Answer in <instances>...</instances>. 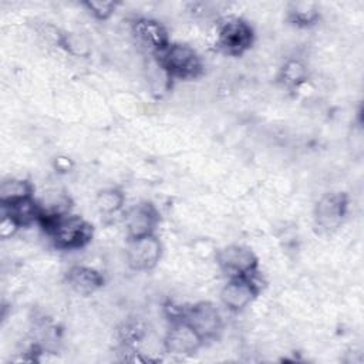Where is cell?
<instances>
[{"label": "cell", "mask_w": 364, "mask_h": 364, "mask_svg": "<svg viewBox=\"0 0 364 364\" xmlns=\"http://www.w3.org/2000/svg\"><path fill=\"white\" fill-rule=\"evenodd\" d=\"M1 208L4 209V213L9 215L20 228L28 226L34 222H38L40 219V206L38 202L33 199V196Z\"/></svg>", "instance_id": "cell-13"}, {"label": "cell", "mask_w": 364, "mask_h": 364, "mask_svg": "<svg viewBox=\"0 0 364 364\" xmlns=\"http://www.w3.org/2000/svg\"><path fill=\"white\" fill-rule=\"evenodd\" d=\"M122 203H124L122 192L114 188L101 191L95 199V205L98 210L102 213H114L122 208Z\"/></svg>", "instance_id": "cell-15"}, {"label": "cell", "mask_w": 364, "mask_h": 364, "mask_svg": "<svg viewBox=\"0 0 364 364\" xmlns=\"http://www.w3.org/2000/svg\"><path fill=\"white\" fill-rule=\"evenodd\" d=\"M216 262L220 270L229 277H249L253 276L257 267V257L255 253L240 245H229L216 253Z\"/></svg>", "instance_id": "cell-4"}, {"label": "cell", "mask_w": 364, "mask_h": 364, "mask_svg": "<svg viewBox=\"0 0 364 364\" xmlns=\"http://www.w3.org/2000/svg\"><path fill=\"white\" fill-rule=\"evenodd\" d=\"M289 17L296 26H310L318 18V11L313 3H296L289 10Z\"/></svg>", "instance_id": "cell-16"}, {"label": "cell", "mask_w": 364, "mask_h": 364, "mask_svg": "<svg viewBox=\"0 0 364 364\" xmlns=\"http://www.w3.org/2000/svg\"><path fill=\"white\" fill-rule=\"evenodd\" d=\"M202 343V337L183 318L176 320L165 337L166 351L175 355L195 354Z\"/></svg>", "instance_id": "cell-8"}, {"label": "cell", "mask_w": 364, "mask_h": 364, "mask_svg": "<svg viewBox=\"0 0 364 364\" xmlns=\"http://www.w3.org/2000/svg\"><path fill=\"white\" fill-rule=\"evenodd\" d=\"M161 253L162 246L155 235L129 239L127 246V262L134 270H151L159 262Z\"/></svg>", "instance_id": "cell-5"}, {"label": "cell", "mask_w": 364, "mask_h": 364, "mask_svg": "<svg viewBox=\"0 0 364 364\" xmlns=\"http://www.w3.org/2000/svg\"><path fill=\"white\" fill-rule=\"evenodd\" d=\"M124 222L128 232V237L136 239L154 235V230L159 222V213L152 203L141 202L125 212Z\"/></svg>", "instance_id": "cell-7"}, {"label": "cell", "mask_w": 364, "mask_h": 364, "mask_svg": "<svg viewBox=\"0 0 364 364\" xmlns=\"http://www.w3.org/2000/svg\"><path fill=\"white\" fill-rule=\"evenodd\" d=\"M259 293L257 284L249 277H235L230 279L220 291L222 303L232 311L243 310L249 306Z\"/></svg>", "instance_id": "cell-9"}, {"label": "cell", "mask_w": 364, "mask_h": 364, "mask_svg": "<svg viewBox=\"0 0 364 364\" xmlns=\"http://www.w3.org/2000/svg\"><path fill=\"white\" fill-rule=\"evenodd\" d=\"M84 6L92 16H95L100 20L108 18L117 9L115 1H85Z\"/></svg>", "instance_id": "cell-18"}, {"label": "cell", "mask_w": 364, "mask_h": 364, "mask_svg": "<svg viewBox=\"0 0 364 364\" xmlns=\"http://www.w3.org/2000/svg\"><path fill=\"white\" fill-rule=\"evenodd\" d=\"M132 33L136 37V40L149 50H152L154 54L165 48L171 43L165 27L159 21L152 18H136L132 23Z\"/></svg>", "instance_id": "cell-11"}, {"label": "cell", "mask_w": 364, "mask_h": 364, "mask_svg": "<svg viewBox=\"0 0 364 364\" xmlns=\"http://www.w3.org/2000/svg\"><path fill=\"white\" fill-rule=\"evenodd\" d=\"M182 318L202 337V340H209L216 337L222 330V317L219 310L208 301L198 303L189 307Z\"/></svg>", "instance_id": "cell-6"}, {"label": "cell", "mask_w": 364, "mask_h": 364, "mask_svg": "<svg viewBox=\"0 0 364 364\" xmlns=\"http://www.w3.org/2000/svg\"><path fill=\"white\" fill-rule=\"evenodd\" d=\"M280 80L286 87H297L306 80V68L304 65L297 60L287 61L282 71H280Z\"/></svg>", "instance_id": "cell-17"}, {"label": "cell", "mask_w": 364, "mask_h": 364, "mask_svg": "<svg viewBox=\"0 0 364 364\" xmlns=\"http://www.w3.org/2000/svg\"><path fill=\"white\" fill-rule=\"evenodd\" d=\"M67 282L74 291L87 296L100 289L104 279L95 269L87 266H73L67 273Z\"/></svg>", "instance_id": "cell-12"}, {"label": "cell", "mask_w": 364, "mask_h": 364, "mask_svg": "<svg viewBox=\"0 0 364 364\" xmlns=\"http://www.w3.org/2000/svg\"><path fill=\"white\" fill-rule=\"evenodd\" d=\"M159 68L168 78L191 80L202 73V61L198 53L179 43H169L165 48L155 53Z\"/></svg>", "instance_id": "cell-1"}, {"label": "cell", "mask_w": 364, "mask_h": 364, "mask_svg": "<svg viewBox=\"0 0 364 364\" xmlns=\"http://www.w3.org/2000/svg\"><path fill=\"white\" fill-rule=\"evenodd\" d=\"M253 28L249 23L239 17H229L218 31V46L230 55H240L250 48L253 43Z\"/></svg>", "instance_id": "cell-3"}, {"label": "cell", "mask_w": 364, "mask_h": 364, "mask_svg": "<svg viewBox=\"0 0 364 364\" xmlns=\"http://www.w3.org/2000/svg\"><path fill=\"white\" fill-rule=\"evenodd\" d=\"M54 245L60 249L84 247L92 237V226L80 216L65 215L44 226Z\"/></svg>", "instance_id": "cell-2"}, {"label": "cell", "mask_w": 364, "mask_h": 364, "mask_svg": "<svg viewBox=\"0 0 364 364\" xmlns=\"http://www.w3.org/2000/svg\"><path fill=\"white\" fill-rule=\"evenodd\" d=\"M33 196V186L30 182L23 179H6L0 185V203L1 206H9L14 202L27 199Z\"/></svg>", "instance_id": "cell-14"}, {"label": "cell", "mask_w": 364, "mask_h": 364, "mask_svg": "<svg viewBox=\"0 0 364 364\" xmlns=\"http://www.w3.org/2000/svg\"><path fill=\"white\" fill-rule=\"evenodd\" d=\"M119 333L125 343H132L142 337L144 327L138 321H129V323L124 324V327L119 330Z\"/></svg>", "instance_id": "cell-19"}, {"label": "cell", "mask_w": 364, "mask_h": 364, "mask_svg": "<svg viewBox=\"0 0 364 364\" xmlns=\"http://www.w3.org/2000/svg\"><path fill=\"white\" fill-rule=\"evenodd\" d=\"M347 210V196L343 192L326 193L316 206V222L324 230L338 228Z\"/></svg>", "instance_id": "cell-10"}, {"label": "cell", "mask_w": 364, "mask_h": 364, "mask_svg": "<svg viewBox=\"0 0 364 364\" xmlns=\"http://www.w3.org/2000/svg\"><path fill=\"white\" fill-rule=\"evenodd\" d=\"M20 226L6 213H3V218H1V222H0V235L1 237H9L11 236Z\"/></svg>", "instance_id": "cell-20"}]
</instances>
